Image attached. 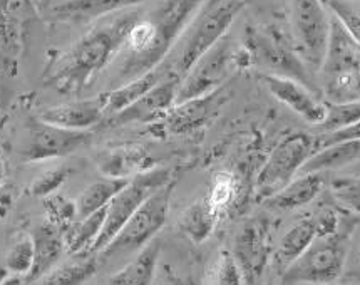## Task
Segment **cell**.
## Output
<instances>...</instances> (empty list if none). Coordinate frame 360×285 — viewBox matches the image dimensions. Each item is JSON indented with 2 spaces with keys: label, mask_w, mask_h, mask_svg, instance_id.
<instances>
[{
  "label": "cell",
  "mask_w": 360,
  "mask_h": 285,
  "mask_svg": "<svg viewBox=\"0 0 360 285\" xmlns=\"http://www.w3.org/2000/svg\"><path fill=\"white\" fill-rule=\"evenodd\" d=\"M139 17L141 12L134 7L101 19L52 61L44 76V84L65 96L81 94L114 57L121 54L127 34Z\"/></svg>",
  "instance_id": "6da1fadb"
},
{
  "label": "cell",
  "mask_w": 360,
  "mask_h": 285,
  "mask_svg": "<svg viewBox=\"0 0 360 285\" xmlns=\"http://www.w3.org/2000/svg\"><path fill=\"white\" fill-rule=\"evenodd\" d=\"M203 4L205 0H161L151 12L141 14L126 37L114 87L165 63Z\"/></svg>",
  "instance_id": "7a4b0ae2"
},
{
  "label": "cell",
  "mask_w": 360,
  "mask_h": 285,
  "mask_svg": "<svg viewBox=\"0 0 360 285\" xmlns=\"http://www.w3.org/2000/svg\"><path fill=\"white\" fill-rule=\"evenodd\" d=\"M250 0H205L198 14L183 34V44L174 59L168 61L171 72L184 77L201 56L228 36Z\"/></svg>",
  "instance_id": "3957f363"
},
{
  "label": "cell",
  "mask_w": 360,
  "mask_h": 285,
  "mask_svg": "<svg viewBox=\"0 0 360 285\" xmlns=\"http://www.w3.org/2000/svg\"><path fill=\"white\" fill-rule=\"evenodd\" d=\"M359 218L349 213L337 234L315 239L314 243L280 274L282 285H328L335 282L344 272L350 236Z\"/></svg>",
  "instance_id": "277c9868"
},
{
  "label": "cell",
  "mask_w": 360,
  "mask_h": 285,
  "mask_svg": "<svg viewBox=\"0 0 360 285\" xmlns=\"http://www.w3.org/2000/svg\"><path fill=\"white\" fill-rule=\"evenodd\" d=\"M243 46L252 57V65L265 69V74H276L295 79L314 91L305 61L290 46L285 34L275 25H258L247 29Z\"/></svg>",
  "instance_id": "5b68a950"
},
{
  "label": "cell",
  "mask_w": 360,
  "mask_h": 285,
  "mask_svg": "<svg viewBox=\"0 0 360 285\" xmlns=\"http://www.w3.org/2000/svg\"><path fill=\"white\" fill-rule=\"evenodd\" d=\"M173 179L171 171L166 168H151L131 178L127 185L109 201L106 207V220H104L103 230L91 250V255L103 252L112 242L114 236L120 234L127 220L133 217L136 210L141 207L153 193L166 186Z\"/></svg>",
  "instance_id": "8992f818"
},
{
  "label": "cell",
  "mask_w": 360,
  "mask_h": 285,
  "mask_svg": "<svg viewBox=\"0 0 360 285\" xmlns=\"http://www.w3.org/2000/svg\"><path fill=\"white\" fill-rule=\"evenodd\" d=\"M174 186H176V179L153 193L141 207L136 210L133 217L121 228L120 234L114 236L112 242L101 252V255L106 258L124 255L136 250H143L149 242H153L158 232L168 220Z\"/></svg>",
  "instance_id": "52a82bcc"
},
{
  "label": "cell",
  "mask_w": 360,
  "mask_h": 285,
  "mask_svg": "<svg viewBox=\"0 0 360 285\" xmlns=\"http://www.w3.org/2000/svg\"><path fill=\"white\" fill-rule=\"evenodd\" d=\"M315 153V136L304 131L292 133L275 146L258 173L257 198L265 201L292 182L302 166Z\"/></svg>",
  "instance_id": "ba28073f"
},
{
  "label": "cell",
  "mask_w": 360,
  "mask_h": 285,
  "mask_svg": "<svg viewBox=\"0 0 360 285\" xmlns=\"http://www.w3.org/2000/svg\"><path fill=\"white\" fill-rule=\"evenodd\" d=\"M236 46L233 39L225 36L217 46L201 56L195 65L181 79L178 89V103L201 98L225 86L231 74L238 71L236 68Z\"/></svg>",
  "instance_id": "9c48e42d"
},
{
  "label": "cell",
  "mask_w": 360,
  "mask_h": 285,
  "mask_svg": "<svg viewBox=\"0 0 360 285\" xmlns=\"http://www.w3.org/2000/svg\"><path fill=\"white\" fill-rule=\"evenodd\" d=\"M236 264L243 272L245 285H260L274 258V239L269 218H252L235 235L233 252Z\"/></svg>",
  "instance_id": "30bf717a"
},
{
  "label": "cell",
  "mask_w": 360,
  "mask_h": 285,
  "mask_svg": "<svg viewBox=\"0 0 360 285\" xmlns=\"http://www.w3.org/2000/svg\"><path fill=\"white\" fill-rule=\"evenodd\" d=\"M293 30L300 56L310 68H322L327 49L330 15L322 0H292Z\"/></svg>",
  "instance_id": "8fae6325"
},
{
  "label": "cell",
  "mask_w": 360,
  "mask_h": 285,
  "mask_svg": "<svg viewBox=\"0 0 360 285\" xmlns=\"http://www.w3.org/2000/svg\"><path fill=\"white\" fill-rule=\"evenodd\" d=\"M34 11V0H0V69L8 76L19 71Z\"/></svg>",
  "instance_id": "7c38bea8"
},
{
  "label": "cell",
  "mask_w": 360,
  "mask_h": 285,
  "mask_svg": "<svg viewBox=\"0 0 360 285\" xmlns=\"http://www.w3.org/2000/svg\"><path fill=\"white\" fill-rule=\"evenodd\" d=\"M230 87L225 84L219 87V89L213 91V93L201 96V98L178 103L156 125L166 134H195L217 120L218 114L221 113V109L225 108L228 99H230Z\"/></svg>",
  "instance_id": "4fadbf2b"
},
{
  "label": "cell",
  "mask_w": 360,
  "mask_h": 285,
  "mask_svg": "<svg viewBox=\"0 0 360 285\" xmlns=\"http://www.w3.org/2000/svg\"><path fill=\"white\" fill-rule=\"evenodd\" d=\"M92 139L91 131H71L59 126L30 120L27 125V144L24 150V160L27 163H41L47 160H57L81 150Z\"/></svg>",
  "instance_id": "5bb4252c"
},
{
  "label": "cell",
  "mask_w": 360,
  "mask_h": 285,
  "mask_svg": "<svg viewBox=\"0 0 360 285\" xmlns=\"http://www.w3.org/2000/svg\"><path fill=\"white\" fill-rule=\"evenodd\" d=\"M258 79L276 101H280L293 113H297L298 116L304 118L307 122L320 126V122L323 121L325 111H327L325 101L319 99V96L310 87L295 81V79L276 76V74L262 72L258 74Z\"/></svg>",
  "instance_id": "9a60e30c"
},
{
  "label": "cell",
  "mask_w": 360,
  "mask_h": 285,
  "mask_svg": "<svg viewBox=\"0 0 360 285\" xmlns=\"http://www.w3.org/2000/svg\"><path fill=\"white\" fill-rule=\"evenodd\" d=\"M181 84V77L176 74H169L160 84L148 91L143 98L126 108L124 111L114 114L112 125H129V122H160L166 113L176 104L178 89Z\"/></svg>",
  "instance_id": "2e32d148"
},
{
  "label": "cell",
  "mask_w": 360,
  "mask_h": 285,
  "mask_svg": "<svg viewBox=\"0 0 360 285\" xmlns=\"http://www.w3.org/2000/svg\"><path fill=\"white\" fill-rule=\"evenodd\" d=\"M106 116V93L44 109L39 120L71 131H89Z\"/></svg>",
  "instance_id": "e0dca14e"
},
{
  "label": "cell",
  "mask_w": 360,
  "mask_h": 285,
  "mask_svg": "<svg viewBox=\"0 0 360 285\" xmlns=\"http://www.w3.org/2000/svg\"><path fill=\"white\" fill-rule=\"evenodd\" d=\"M149 0H63L52 7V19L65 24H89Z\"/></svg>",
  "instance_id": "ac0fdd59"
},
{
  "label": "cell",
  "mask_w": 360,
  "mask_h": 285,
  "mask_svg": "<svg viewBox=\"0 0 360 285\" xmlns=\"http://www.w3.org/2000/svg\"><path fill=\"white\" fill-rule=\"evenodd\" d=\"M30 240L34 247V264L25 277V282L32 284L57 265L65 252V242L64 232L49 222H44L34 228Z\"/></svg>",
  "instance_id": "d6986e66"
},
{
  "label": "cell",
  "mask_w": 360,
  "mask_h": 285,
  "mask_svg": "<svg viewBox=\"0 0 360 285\" xmlns=\"http://www.w3.org/2000/svg\"><path fill=\"white\" fill-rule=\"evenodd\" d=\"M320 71L323 76L342 71L360 72V46L333 15H330L327 49Z\"/></svg>",
  "instance_id": "ffe728a7"
},
{
  "label": "cell",
  "mask_w": 360,
  "mask_h": 285,
  "mask_svg": "<svg viewBox=\"0 0 360 285\" xmlns=\"http://www.w3.org/2000/svg\"><path fill=\"white\" fill-rule=\"evenodd\" d=\"M323 173H300V177L293 178L287 186L265 200V205L280 212L302 208L317 198L323 190Z\"/></svg>",
  "instance_id": "44dd1931"
},
{
  "label": "cell",
  "mask_w": 360,
  "mask_h": 285,
  "mask_svg": "<svg viewBox=\"0 0 360 285\" xmlns=\"http://www.w3.org/2000/svg\"><path fill=\"white\" fill-rule=\"evenodd\" d=\"M171 72L168 59L165 63L158 65L156 69L149 71L143 76L133 79V81L126 82V84L114 87V89L106 93V114H114L124 111L131 104L136 103L139 98H143L148 91H151L156 84H160L165 77H168Z\"/></svg>",
  "instance_id": "7402d4cb"
},
{
  "label": "cell",
  "mask_w": 360,
  "mask_h": 285,
  "mask_svg": "<svg viewBox=\"0 0 360 285\" xmlns=\"http://www.w3.org/2000/svg\"><path fill=\"white\" fill-rule=\"evenodd\" d=\"M317 239V227L314 217H305L288 228L280 243L274 250V265L282 274L288 265H292L307 248Z\"/></svg>",
  "instance_id": "603a6c76"
},
{
  "label": "cell",
  "mask_w": 360,
  "mask_h": 285,
  "mask_svg": "<svg viewBox=\"0 0 360 285\" xmlns=\"http://www.w3.org/2000/svg\"><path fill=\"white\" fill-rule=\"evenodd\" d=\"M161 243L158 240L149 242L129 264L111 275L109 285H151L155 279Z\"/></svg>",
  "instance_id": "cb8c5ba5"
},
{
  "label": "cell",
  "mask_w": 360,
  "mask_h": 285,
  "mask_svg": "<svg viewBox=\"0 0 360 285\" xmlns=\"http://www.w3.org/2000/svg\"><path fill=\"white\" fill-rule=\"evenodd\" d=\"M219 220H221V217L214 212V208L205 196V198L196 200L195 203L184 210L181 217H179L178 228L188 240L200 245L206 239H210Z\"/></svg>",
  "instance_id": "d4e9b609"
},
{
  "label": "cell",
  "mask_w": 360,
  "mask_h": 285,
  "mask_svg": "<svg viewBox=\"0 0 360 285\" xmlns=\"http://www.w3.org/2000/svg\"><path fill=\"white\" fill-rule=\"evenodd\" d=\"M360 160V139L359 141H347L332 144L314 153L307 163L302 166L300 173H325L330 170L344 168Z\"/></svg>",
  "instance_id": "484cf974"
},
{
  "label": "cell",
  "mask_w": 360,
  "mask_h": 285,
  "mask_svg": "<svg viewBox=\"0 0 360 285\" xmlns=\"http://www.w3.org/2000/svg\"><path fill=\"white\" fill-rule=\"evenodd\" d=\"M104 220H106V208L74 222L72 227L64 234L65 250L71 255H91V250L103 230Z\"/></svg>",
  "instance_id": "4316f807"
},
{
  "label": "cell",
  "mask_w": 360,
  "mask_h": 285,
  "mask_svg": "<svg viewBox=\"0 0 360 285\" xmlns=\"http://www.w3.org/2000/svg\"><path fill=\"white\" fill-rule=\"evenodd\" d=\"M131 178H112L106 177L91 183L76 200L77 217L84 218L87 215L106 208L114 196L127 185Z\"/></svg>",
  "instance_id": "83f0119b"
},
{
  "label": "cell",
  "mask_w": 360,
  "mask_h": 285,
  "mask_svg": "<svg viewBox=\"0 0 360 285\" xmlns=\"http://www.w3.org/2000/svg\"><path fill=\"white\" fill-rule=\"evenodd\" d=\"M98 272V258L94 255H82L76 262L54 267L44 277L30 285H84Z\"/></svg>",
  "instance_id": "f1b7e54d"
},
{
  "label": "cell",
  "mask_w": 360,
  "mask_h": 285,
  "mask_svg": "<svg viewBox=\"0 0 360 285\" xmlns=\"http://www.w3.org/2000/svg\"><path fill=\"white\" fill-rule=\"evenodd\" d=\"M148 160V155L143 150H138V146L131 150H121L111 153L106 160L101 161V170L106 173V177L112 178H129L131 173L139 175L143 171L151 170L144 163Z\"/></svg>",
  "instance_id": "f546056e"
},
{
  "label": "cell",
  "mask_w": 360,
  "mask_h": 285,
  "mask_svg": "<svg viewBox=\"0 0 360 285\" xmlns=\"http://www.w3.org/2000/svg\"><path fill=\"white\" fill-rule=\"evenodd\" d=\"M323 93L327 103H357L360 101V72L327 74L323 76Z\"/></svg>",
  "instance_id": "4dcf8cb0"
},
{
  "label": "cell",
  "mask_w": 360,
  "mask_h": 285,
  "mask_svg": "<svg viewBox=\"0 0 360 285\" xmlns=\"http://www.w3.org/2000/svg\"><path fill=\"white\" fill-rule=\"evenodd\" d=\"M206 198H208L210 205H212L219 217L231 212L236 203L235 175L226 173V171H219V173L214 175L212 188H210Z\"/></svg>",
  "instance_id": "1f68e13d"
},
{
  "label": "cell",
  "mask_w": 360,
  "mask_h": 285,
  "mask_svg": "<svg viewBox=\"0 0 360 285\" xmlns=\"http://www.w3.org/2000/svg\"><path fill=\"white\" fill-rule=\"evenodd\" d=\"M325 108H327L325 118L319 126L323 133L347 128V126L355 125V122L360 121V101H357V103L342 104L327 103V101H325Z\"/></svg>",
  "instance_id": "d6a6232c"
},
{
  "label": "cell",
  "mask_w": 360,
  "mask_h": 285,
  "mask_svg": "<svg viewBox=\"0 0 360 285\" xmlns=\"http://www.w3.org/2000/svg\"><path fill=\"white\" fill-rule=\"evenodd\" d=\"M42 200L44 208H46L47 212V222L52 223V225L57 228H60L65 234V232L72 227V223L76 222V201H72L71 198H65L63 195H57V193Z\"/></svg>",
  "instance_id": "836d02e7"
},
{
  "label": "cell",
  "mask_w": 360,
  "mask_h": 285,
  "mask_svg": "<svg viewBox=\"0 0 360 285\" xmlns=\"http://www.w3.org/2000/svg\"><path fill=\"white\" fill-rule=\"evenodd\" d=\"M330 193L344 212L360 217V177L332 179Z\"/></svg>",
  "instance_id": "e575fe53"
},
{
  "label": "cell",
  "mask_w": 360,
  "mask_h": 285,
  "mask_svg": "<svg viewBox=\"0 0 360 285\" xmlns=\"http://www.w3.org/2000/svg\"><path fill=\"white\" fill-rule=\"evenodd\" d=\"M34 264V247L30 236H24L19 242L12 245L7 252L4 265L8 275H19V277H27Z\"/></svg>",
  "instance_id": "d590c367"
},
{
  "label": "cell",
  "mask_w": 360,
  "mask_h": 285,
  "mask_svg": "<svg viewBox=\"0 0 360 285\" xmlns=\"http://www.w3.org/2000/svg\"><path fill=\"white\" fill-rule=\"evenodd\" d=\"M69 175H71V168L65 165L54 166V168L44 171L29 185V195L37 196V198H47V196L54 195L64 185Z\"/></svg>",
  "instance_id": "8d00e7d4"
},
{
  "label": "cell",
  "mask_w": 360,
  "mask_h": 285,
  "mask_svg": "<svg viewBox=\"0 0 360 285\" xmlns=\"http://www.w3.org/2000/svg\"><path fill=\"white\" fill-rule=\"evenodd\" d=\"M322 4L360 46V8H355L347 0H322Z\"/></svg>",
  "instance_id": "74e56055"
},
{
  "label": "cell",
  "mask_w": 360,
  "mask_h": 285,
  "mask_svg": "<svg viewBox=\"0 0 360 285\" xmlns=\"http://www.w3.org/2000/svg\"><path fill=\"white\" fill-rule=\"evenodd\" d=\"M214 285H245L243 272H241L235 257L228 250H223L219 253Z\"/></svg>",
  "instance_id": "f35d334b"
},
{
  "label": "cell",
  "mask_w": 360,
  "mask_h": 285,
  "mask_svg": "<svg viewBox=\"0 0 360 285\" xmlns=\"http://www.w3.org/2000/svg\"><path fill=\"white\" fill-rule=\"evenodd\" d=\"M360 139V121L355 125L347 126V128L337 129V131H328V133H322L315 136V153L323 148L332 146V144L347 143V141H359Z\"/></svg>",
  "instance_id": "ab89813d"
},
{
  "label": "cell",
  "mask_w": 360,
  "mask_h": 285,
  "mask_svg": "<svg viewBox=\"0 0 360 285\" xmlns=\"http://www.w3.org/2000/svg\"><path fill=\"white\" fill-rule=\"evenodd\" d=\"M15 203V188L8 183H4L0 186V222H4L14 208Z\"/></svg>",
  "instance_id": "60d3db41"
},
{
  "label": "cell",
  "mask_w": 360,
  "mask_h": 285,
  "mask_svg": "<svg viewBox=\"0 0 360 285\" xmlns=\"http://www.w3.org/2000/svg\"><path fill=\"white\" fill-rule=\"evenodd\" d=\"M0 285H25V279L19 277V275H8Z\"/></svg>",
  "instance_id": "b9f144b4"
},
{
  "label": "cell",
  "mask_w": 360,
  "mask_h": 285,
  "mask_svg": "<svg viewBox=\"0 0 360 285\" xmlns=\"http://www.w3.org/2000/svg\"><path fill=\"white\" fill-rule=\"evenodd\" d=\"M4 178H6V161H4L2 150H0V186L4 185Z\"/></svg>",
  "instance_id": "7bdbcfd3"
},
{
  "label": "cell",
  "mask_w": 360,
  "mask_h": 285,
  "mask_svg": "<svg viewBox=\"0 0 360 285\" xmlns=\"http://www.w3.org/2000/svg\"><path fill=\"white\" fill-rule=\"evenodd\" d=\"M7 277H8V272H7V269H6V265L0 264V284H2L4 280H6Z\"/></svg>",
  "instance_id": "ee69618b"
},
{
  "label": "cell",
  "mask_w": 360,
  "mask_h": 285,
  "mask_svg": "<svg viewBox=\"0 0 360 285\" xmlns=\"http://www.w3.org/2000/svg\"><path fill=\"white\" fill-rule=\"evenodd\" d=\"M47 2H49V0H34V4H36V7L47 6Z\"/></svg>",
  "instance_id": "f6af8a7d"
}]
</instances>
